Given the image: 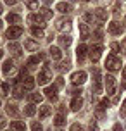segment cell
Returning a JSON list of instances; mask_svg holds the SVG:
<instances>
[{
	"instance_id": "cell-32",
	"label": "cell",
	"mask_w": 126,
	"mask_h": 131,
	"mask_svg": "<svg viewBox=\"0 0 126 131\" xmlns=\"http://www.w3.org/2000/svg\"><path fill=\"white\" fill-rule=\"evenodd\" d=\"M41 16H43V19H52V10L48 9V7H45V9H41Z\"/></svg>"
},
{
	"instance_id": "cell-36",
	"label": "cell",
	"mask_w": 126,
	"mask_h": 131,
	"mask_svg": "<svg viewBox=\"0 0 126 131\" xmlns=\"http://www.w3.org/2000/svg\"><path fill=\"white\" fill-rule=\"evenodd\" d=\"M69 131H81V124H78V123H74L71 128H69Z\"/></svg>"
},
{
	"instance_id": "cell-35",
	"label": "cell",
	"mask_w": 126,
	"mask_h": 131,
	"mask_svg": "<svg viewBox=\"0 0 126 131\" xmlns=\"http://www.w3.org/2000/svg\"><path fill=\"white\" fill-rule=\"evenodd\" d=\"M31 129L33 131H43V128H41L40 123H33V124H31Z\"/></svg>"
},
{
	"instance_id": "cell-21",
	"label": "cell",
	"mask_w": 126,
	"mask_h": 131,
	"mask_svg": "<svg viewBox=\"0 0 126 131\" xmlns=\"http://www.w3.org/2000/svg\"><path fill=\"white\" fill-rule=\"evenodd\" d=\"M9 93H10V86L7 85L5 81H2V83H0V95H2V97H7Z\"/></svg>"
},
{
	"instance_id": "cell-48",
	"label": "cell",
	"mask_w": 126,
	"mask_h": 131,
	"mask_svg": "<svg viewBox=\"0 0 126 131\" xmlns=\"http://www.w3.org/2000/svg\"><path fill=\"white\" fill-rule=\"evenodd\" d=\"M2 55H4V52H2V50H0V59H2Z\"/></svg>"
},
{
	"instance_id": "cell-7",
	"label": "cell",
	"mask_w": 126,
	"mask_h": 131,
	"mask_svg": "<svg viewBox=\"0 0 126 131\" xmlns=\"http://www.w3.org/2000/svg\"><path fill=\"white\" fill-rule=\"evenodd\" d=\"M29 21L35 23V24H38V28H45V19H43L41 14H31L29 16Z\"/></svg>"
},
{
	"instance_id": "cell-8",
	"label": "cell",
	"mask_w": 126,
	"mask_h": 131,
	"mask_svg": "<svg viewBox=\"0 0 126 131\" xmlns=\"http://www.w3.org/2000/svg\"><path fill=\"white\" fill-rule=\"evenodd\" d=\"M43 93H45L50 100H57V86H55V85H54V86H47Z\"/></svg>"
},
{
	"instance_id": "cell-15",
	"label": "cell",
	"mask_w": 126,
	"mask_h": 131,
	"mask_svg": "<svg viewBox=\"0 0 126 131\" xmlns=\"http://www.w3.org/2000/svg\"><path fill=\"white\" fill-rule=\"evenodd\" d=\"M9 50H10V53H14V55H21V45L16 43V41H9Z\"/></svg>"
},
{
	"instance_id": "cell-26",
	"label": "cell",
	"mask_w": 126,
	"mask_h": 131,
	"mask_svg": "<svg viewBox=\"0 0 126 131\" xmlns=\"http://www.w3.org/2000/svg\"><path fill=\"white\" fill-rule=\"evenodd\" d=\"M52 114V107H48V105H43L40 109V117H48Z\"/></svg>"
},
{
	"instance_id": "cell-20",
	"label": "cell",
	"mask_w": 126,
	"mask_h": 131,
	"mask_svg": "<svg viewBox=\"0 0 126 131\" xmlns=\"http://www.w3.org/2000/svg\"><path fill=\"white\" fill-rule=\"evenodd\" d=\"M57 10L62 14H67V12H71V5L66 4V2H60V4H57Z\"/></svg>"
},
{
	"instance_id": "cell-37",
	"label": "cell",
	"mask_w": 126,
	"mask_h": 131,
	"mask_svg": "<svg viewBox=\"0 0 126 131\" xmlns=\"http://www.w3.org/2000/svg\"><path fill=\"white\" fill-rule=\"evenodd\" d=\"M93 36H95V40H102V29H95Z\"/></svg>"
},
{
	"instance_id": "cell-41",
	"label": "cell",
	"mask_w": 126,
	"mask_h": 131,
	"mask_svg": "<svg viewBox=\"0 0 126 131\" xmlns=\"http://www.w3.org/2000/svg\"><path fill=\"white\" fill-rule=\"evenodd\" d=\"M90 129H92V131H97V123H95V121H92V123H90Z\"/></svg>"
},
{
	"instance_id": "cell-33",
	"label": "cell",
	"mask_w": 126,
	"mask_h": 131,
	"mask_svg": "<svg viewBox=\"0 0 126 131\" xmlns=\"http://www.w3.org/2000/svg\"><path fill=\"white\" fill-rule=\"evenodd\" d=\"M31 35H33V36H38V38H41V36H43V29H41V28H31Z\"/></svg>"
},
{
	"instance_id": "cell-49",
	"label": "cell",
	"mask_w": 126,
	"mask_h": 131,
	"mask_svg": "<svg viewBox=\"0 0 126 131\" xmlns=\"http://www.w3.org/2000/svg\"><path fill=\"white\" fill-rule=\"evenodd\" d=\"M0 14H2V4H0Z\"/></svg>"
},
{
	"instance_id": "cell-30",
	"label": "cell",
	"mask_w": 126,
	"mask_h": 131,
	"mask_svg": "<svg viewBox=\"0 0 126 131\" xmlns=\"http://www.w3.org/2000/svg\"><path fill=\"white\" fill-rule=\"evenodd\" d=\"M23 90H24V86H14V90H12L14 98H21L23 97Z\"/></svg>"
},
{
	"instance_id": "cell-31",
	"label": "cell",
	"mask_w": 126,
	"mask_h": 131,
	"mask_svg": "<svg viewBox=\"0 0 126 131\" xmlns=\"http://www.w3.org/2000/svg\"><path fill=\"white\" fill-rule=\"evenodd\" d=\"M35 112H36V107H35L33 104L26 105V109H24V114H26V116H33Z\"/></svg>"
},
{
	"instance_id": "cell-42",
	"label": "cell",
	"mask_w": 126,
	"mask_h": 131,
	"mask_svg": "<svg viewBox=\"0 0 126 131\" xmlns=\"http://www.w3.org/2000/svg\"><path fill=\"white\" fill-rule=\"evenodd\" d=\"M121 114H123V116H126V100L123 102V109H121Z\"/></svg>"
},
{
	"instance_id": "cell-6",
	"label": "cell",
	"mask_w": 126,
	"mask_h": 131,
	"mask_svg": "<svg viewBox=\"0 0 126 131\" xmlns=\"http://www.w3.org/2000/svg\"><path fill=\"white\" fill-rule=\"evenodd\" d=\"M100 55H102V45H93L90 48V57H92V60L97 62L100 59Z\"/></svg>"
},
{
	"instance_id": "cell-10",
	"label": "cell",
	"mask_w": 126,
	"mask_h": 131,
	"mask_svg": "<svg viewBox=\"0 0 126 131\" xmlns=\"http://www.w3.org/2000/svg\"><path fill=\"white\" fill-rule=\"evenodd\" d=\"M35 78H31V76H24V79H23V86H24V90H33L35 88Z\"/></svg>"
},
{
	"instance_id": "cell-13",
	"label": "cell",
	"mask_w": 126,
	"mask_h": 131,
	"mask_svg": "<svg viewBox=\"0 0 126 131\" xmlns=\"http://www.w3.org/2000/svg\"><path fill=\"white\" fill-rule=\"evenodd\" d=\"M81 107H83V100H81L80 97H74L73 100H71V111H80Z\"/></svg>"
},
{
	"instance_id": "cell-14",
	"label": "cell",
	"mask_w": 126,
	"mask_h": 131,
	"mask_svg": "<svg viewBox=\"0 0 126 131\" xmlns=\"http://www.w3.org/2000/svg\"><path fill=\"white\" fill-rule=\"evenodd\" d=\"M80 33H81V40H88L90 29H88V26H86V23H80Z\"/></svg>"
},
{
	"instance_id": "cell-40",
	"label": "cell",
	"mask_w": 126,
	"mask_h": 131,
	"mask_svg": "<svg viewBox=\"0 0 126 131\" xmlns=\"http://www.w3.org/2000/svg\"><path fill=\"white\" fill-rule=\"evenodd\" d=\"M71 93H73L74 97H80V95H81V88H80V90L76 88V90H73V92H71Z\"/></svg>"
},
{
	"instance_id": "cell-43",
	"label": "cell",
	"mask_w": 126,
	"mask_h": 131,
	"mask_svg": "<svg viewBox=\"0 0 126 131\" xmlns=\"http://www.w3.org/2000/svg\"><path fill=\"white\" fill-rule=\"evenodd\" d=\"M4 126H5V119H4V117H0V129H2Z\"/></svg>"
},
{
	"instance_id": "cell-18",
	"label": "cell",
	"mask_w": 126,
	"mask_h": 131,
	"mask_svg": "<svg viewBox=\"0 0 126 131\" xmlns=\"http://www.w3.org/2000/svg\"><path fill=\"white\" fill-rule=\"evenodd\" d=\"M55 26H57V29H69V26H71V19H59Z\"/></svg>"
},
{
	"instance_id": "cell-23",
	"label": "cell",
	"mask_w": 126,
	"mask_h": 131,
	"mask_svg": "<svg viewBox=\"0 0 126 131\" xmlns=\"http://www.w3.org/2000/svg\"><path fill=\"white\" fill-rule=\"evenodd\" d=\"M59 43H60V47H69L71 45V36H66V35H62V36H59Z\"/></svg>"
},
{
	"instance_id": "cell-12",
	"label": "cell",
	"mask_w": 126,
	"mask_h": 131,
	"mask_svg": "<svg viewBox=\"0 0 126 131\" xmlns=\"http://www.w3.org/2000/svg\"><path fill=\"white\" fill-rule=\"evenodd\" d=\"M40 55H38V57H36V55H35V57H29V59H28V62H26V66H28V69H36V66L40 64Z\"/></svg>"
},
{
	"instance_id": "cell-28",
	"label": "cell",
	"mask_w": 126,
	"mask_h": 131,
	"mask_svg": "<svg viewBox=\"0 0 126 131\" xmlns=\"http://www.w3.org/2000/svg\"><path fill=\"white\" fill-rule=\"evenodd\" d=\"M24 4L29 10H36L38 9V0H24Z\"/></svg>"
},
{
	"instance_id": "cell-25",
	"label": "cell",
	"mask_w": 126,
	"mask_h": 131,
	"mask_svg": "<svg viewBox=\"0 0 126 131\" xmlns=\"http://www.w3.org/2000/svg\"><path fill=\"white\" fill-rule=\"evenodd\" d=\"M7 112H9L12 117H17V116H19V111L16 109V105H14V104H7Z\"/></svg>"
},
{
	"instance_id": "cell-45",
	"label": "cell",
	"mask_w": 126,
	"mask_h": 131,
	"mask_svg": "<svg viewBox=\"0 0 126 131\" xmlns=\"http://www.w3.org/2000/svg\"><path fill=\"white\" fill-rule=\"evenodd\" d=\"M16 2H17V0H5V4H9V5H14Z\"/></svg>"
},
{
	"instance_id": "cell-34",
	"label": "cell",
	"mask_w": 126,
	"mask_h": 131,
	"mask_svg": "<svg viewBox=\"0 0 126 131\" xmlns=\"http://www.w3.org/2000/svg\"><path fill=\"white\" fill-rule=\"evenodd\" d=\"M31 100H33V102H38V104H40L41 100H43V97H41L40 93H33V95H31Z\"/></svg>"
},
{
	"instance_id": "cell-52",
	"label": "cell",
	"mask_w": 126,
	"mask_h": 131,
	"mask_svg": "<svg viewBox=\"0 0 126 131\" xmlns=\"http://www.w3.org/2000/svg\"><path fill=\"white\" fill-rule=\"evenodd\" d=\"M124 45H126V40H124Z\"/></svg>"
},
{
	"instance_id": "cell-51",
	"label": "cell",
	"mask_w": 126,
	"mask_h": 131,
	"mask_svg": "<svg viewBox=\"0 0 126 131\" xmlns=\"http://www.w3.org/2000/svg\"><path fill=\"white\" fill-rule=\"evenodd\" d=\"M124 24H126V17H124Z\"/></svg>"
},
{
	"instance_id": "cell-53",
	"label": "cell",
	"mask_w": 126,
	"mask_h": 131,
	"mask_svg": "<svg viewBox=\"0 0 126 131\" xmlns=\"http://www.w3.org/2000/svg\"><path fill=\"white\" fill-rule=\"evenodd\" d=\"M55 131H60V129H55Z\"/></svg>"
},
{
	"instance_id": "cell-17",
	"label": "cell",
	"mask_w": 126,
	"mask_h": 131,
	"mask_svg": "<svg viewBox=\"0 0 126 131\" xmlns=\"http://www.w3.org/2000/svg\"><path fill=\"white\" fill-rule=\"evenodd\" d=\"M86 45H78V48H76V55H78V60H83L86 57Z\"/></svg>"
},
{
	"instance_id": "cell-39",
	"label": "cell",
	"mask_w": 126,
	"mask_h": 131,
	"mask_svg": "<svg viewBox=\"0 0 126 131\" xmlns=\"http://www.w3.org/2000/svg\"><path fill=\"white\" fill-rule=\"evenodd\" d=\"M55 86H57V88L64 86V78H57V83H55Z\"/></svg>"
},
{
	"instance_id": "cell-27",
	"label": "cell",
	"mask_w": 126,
	"mask_h": 131,
	"mask_svg": "<svg viewBox=\"0 0 126 131\" xmlns=\"http://www.w3.org/2000/svg\"><path fill=\"white\" fill-rule=\"evenodd\" d=\"M95 14H97V17H99L100 21H106L107 19V10H106V9H102V7H99V9L95 10Z\"/></svg>"
},
{
	"instance_id": "cell-3",
	"label": "cell",
	"mask_w": 126,
	"mask_h": 131,
	"mask_svg": "<svg viewBox=\"0 0 126 131\" xmlns=\"http://www.w3.org/2000/svg\"><path fill=\"white\" fill-rule=\"evenodd\" d=\"M71 81H73V85H83L86 81V72L85 71L73 72V74H71Z\"/></svg>"
},
{
	"instance_id": "cell-47",
	"label": "cell",
	"mask_w": 126,
	"mask_h": 131,
	"mask_svg": "<svg viewBox=\"0 0 126 131\" xmlns=\"http://www.w3.org/2000/svg\"><path fill=\"white\" fill-rule=\"evenodd\" d=\"M123 79H126V67L123 69Z\"/></svg>"
},
{
	"instance_id": "cell-1",
	"label": "cell",
	"mask_w": 126,
	"mask_h": 131,
	"mask_svg": "<svg viewBox=\"0 0 126 131\" xmlns=\"http://www.w3.org/2000/svg\"><path fill=\"white\" fill-rule=\"evenodd\" d=\"M106 67L109 69V71H119V69H121V59L116 55V53L107 55V59H106Z\"/></svg>"
},
{
	"instance_id": "cell-46",
	"label": "cell",
	"mask_w": 126,
	"mask_h": 131,
	"mask_svg": "<svg viewBox=\"0 0 126 131\" xmlns=\"http://www.w3.org/2000/svg\"><path fill=\"white\" fill-rule=\"evenodd\" d=\"M43 4H45V5H50V4H52V0H43Z\"/></svg>"
},
{
	"instance_id": "cell-22",
	"label": "cell",
	"mask_w": 126,
	"mask_h": 131,
	"mask_svg": "<svg viewBox=\"0 0 126 131\" xmlns=\"http://www.w3.org/2000/svg\"><path fill=\"white\" fill-rule=\"evenodd\" d=\"M14 69V62L10 59L9 60H5V62H4V67H2V71H4V74H9V72L12 71Z\"/></svg>"
},
{
	"instance_id": "cell-54",
	"label": "cell",
	"mask_w": 126,
	"mask_h": 131,
	"mask_svg": "<svg viewBox=\"0 0 126 131\" xmlns=\"http://www.w3.org/2000/svg\"><path fill=\"white\" fill-rule=\"evenodd\" d=\"M71 2H74V0H71Z\"/></svg>"
},
{
	"instance_id": "cell-11",
	"label": "cell",
	"mask_w": 126,
	"mask_h": 131,
	"mask_svg": "<svg viewBox=\"0 0 126 131\" xmlns=\"http://www.w3.org/2000/svg\"><path fill=\"white\" fill-rule=\"evenodd\" d=\"M121 31H123V26H121L119 23L112 21V23L109 24V33H111V35H119Z\"/></svg>"
},
{
	"instance_id": "cell-24",
	"label": "cell",
	"mask_w": 126,
	"mask_h": 131,
	"mask_svg": "<svg viewBox=\"0 0 126 131\" xmlns=\"http://www.w3.org/2000/svg\"><path fill=\"white\" fill-rule=\"evenodd\" d=\"M10 126H12L14 131H24V129H26V126L23 124L21 121H12V123H10Z\"/></svg>"
},
{
	"instance_id": "cell-4",
	"label": "cell",
	"mask_w": 126,
	"mask_h": 131,
	"mask_svg": "<svg viewBox=\"0 0 126 131\" xmlns=\"http://www.w3.org/2000/svg\"><path fill=\"white\" fill-rule=\"evenodd\" d=\"M21 35H23V28H21V26H10L9 29H7V33H5V36L9 40H10V38H12V40L14 38H19Z\"/></svg>"
},
{
	"instance_id": "cell-55",
	"label": "cell",
	"mask_w": 126,
	"mask_h": 131,
	"mask_svg": "<svg viewBox=\"0 0 126 131\" xmlns=\"http://www.w3.org/2000/svg\"><path fill=\"white\" fill-rule=\"evenodd\" d=\"M85 2H88V0H85Z\"/></svg>"
},
{
	"instance_id": "cell-2",
	"label": "cell",
	"mask_w": 126,
	"mask_h": 131,
	"mask_svg": "<svg viewBox=\"0 0 126 131\" xmlns=\"http://www.w3.org/2000/svg\"><path fill=\"white\" fill-rule=\"evenodd\" d=\"M38 85H47L50 79H52V74H50V71H48V67H45V69H41L40 72H38Z\"/></svg>"
},
{
	"instance_id": "cell-9",
	"label": "cell",
	"mask_w": 126,
	"mask_h": 131,
	"mask_svg": "<svg viewBox=\"0 0 126 131\" xmlns=\"http://www.w3.org/2000/svg\"><path fill=\"white\" fill-rule=\"evenodd\" d=\"M48 53H50V57L55 60H60L62 59V52H60V48L59 47H50L48 48Z\"/></svg>"
},
{
	"instance_id": "cell-50",
	"label": "cell",
	"mask_w": 126,
	"mask_h": 131,
	"mask_svg": "<svg viewBox=\"0 0 126 131\" xmlns=\"http://www.w3.org/2000/svg\"><path fill=\"white\" fill-rule=\"evenodd\" d=\"M0 29H2V21H0Z\"/></svg>"
},
{
	"instance_id": "cell-19",
	"label": "cell",
	"mask_w": 126,
	"mask_h": 131,
	"mask_svg": "<svg viewBox=\"0 0 126 131\" xmlns=\"http://www.w3.org/2000/svg\"><path fill=\"white\" fill-rule=\"evenodd\" d=\"M7 23H10V24H14V26H17L21 23V16H17V14H9L7 16Z\"/></svg>"
},
{
	"instance_id": "cell-38",
	"label": "cell",
	"mask_w": 126,
	"mask_h": 131,
	"mask_svg": "<svg viewBox=\"0 0 126 131\" xmlns=\"http://www.w3.org/2000/svg\"><path fill=\"white\" fill-rule=\"evenodd\" d=\"M111 50H112V52H119L121 45H119V43H112V45H111Z\"/></svg>"
},
{
	"instance_id": "cell-44",
	"label": "cell",
	"mask_w": 126,
	"mask_h": 131,
	"mask_svg": "<svg viewBox=\"0 0 126 131\" xmlns=\"http://www.w3.org/2000/svg\"><path fill=\"white\" fill-rule=\"evenodd\" d=\"M114 131H123V128H121V124H116V126H114Z\"/></svg>"
},
{
	"instance_id": "cell-29",
	"label": "cell",
	"mask_w": 126,
	"mask_h": 131,
	"mask_svg": "<svg viewBox=\"0 0 126 131\" xmlns=\"http://www.w3.org/2000/svg\"><path fill=\"white\" fill-rule=\"evenodd\" d=\"M64 123H66V117H64L62 114H57V116L54 117V124L55 126H62Z\"/></svg>"
},
{
	"instance_id": "cell-16",
	"label": "cell",
	"mask_w": 126,
	"mask_h": 131,
	"mask_svg": "<svg viewBox=\"0 0 126 131\" xmlns=\"http://www.w3.org/2000/svg\"><path fill=\"white\" fill-rule=\"evenodd\" d=\"M24 48H26V50H29V52H35V50H38V41L26 40V41H24Z\"/></svg>"
},
{
	"instance_id": "cell-5",
	"label": "cell",
	"mask_w": 126,
	"mask_h": 131,
	"mask_svg": "<svg viewBox=\"0 0 126 131\" xmlns=\"http://www.w3.org/2000/svg\"><path fill=\"white\" fill-rule=\"evenodd\" d=\"M106 90H107V95H112L116 92V79L112 76H107L106 78Z\"/></svg>"
}]
</instances>
